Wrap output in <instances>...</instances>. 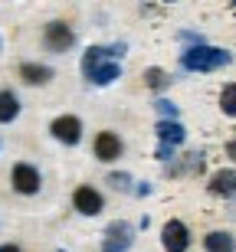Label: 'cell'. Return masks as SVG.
<instances>
[{
  "instance_id": "cell-1",
  "label": "cell",
  "mask_w": 236,
  "mask_h": 252,
  "mask_svg": "<svg viewBox=\"0 0 236 252\" xmlns=\"http://www.w3.org/2000/svg\"><path fill=\"white\" fill-rule=\"evenodd\" d=\"M82 75L92 85H112L122 75V65L108 56V46H89L82 53Z\"/></svg>"
},
{
  "instance_id": "cell-2",
  "label": "cell",
  "mask_w": 236,
  "mask_h": 252,
  "mask_svg": "<svg viewBox=\"0 0 236 252\" xmlns=\"http://www.w3.org/2000/svg\"><path fill=\"white\" fill-rule=\"evenodd\" d=\"M230 53L220 46H207V43H194L180 53V65L187 69V72H213V69H223L230 65Z\"/></svg>"
},
{
  "instance_id": "cell-3",
  "label": "cell",
  "mask_w": 236,
  "mask_h": 252,
  "mask_svg": "<svg viewBox=\"0 0 236 252\" xmlns=\"http://www.w3.org/2000/svg\"><path fill=\"white\" fill-rule=\"evenodd\" d=\"M135 246V226L125 223V220H115V223L105 226L102 233V252H128Z\"/></svg>"
},
{
  "instance_id": "cell-4",
  "label": "cell",
  "mask_w": 236,
  "mask_h": 252,
  "mask_svg": "<svg viewBox=\"0 0 236 252\" xmlns=\"http://www.w3.org/2000/svg\"><path fill=\"white\" fill-rule=\"evenodd\" d=\"M43 46H46L49 53H69V49L76 46V33H72L69 23L53 20V23H46V30H43Z\"/></svg>"
},
{
  "instance_id": "cell-5",
  "label": "cell",
  "mask_w": 236,
  "mask_h": 252,
  "mask_svg": "<svg viewBox=\"0 0 236 252\" xmlns=\"http://www.w3.org/2000/svg\"><path fill=\"white\" fill-rule=\"evenodd\" d=\"M49 134L56 141H63L66 148H76L79 141H82V122H79L76 115H59V118H53V125H49Z\"/></svg>"
},
{
  "instance_id": "cell-6",
  "label": "cell",
  "mask_w": 236,
  "mask_h": 252,
  "mask_svg": "<svg viewBox=\"0 0 236 252\" xmlns=\"http://www.w3.org/2000/svg\"><path fill=\"white\" fill-rule=\"evenodd\" d=\"M161 246L168 252H187L190 249V229L180 220H168L161 229Z\"/></svg>"
},
{
  "instance_id": "cell-7",
  "label": "cell",
  "mask_w": 236,
  "mask_h": 252,
  "mask_svg": "<svg viewBox=\"0 0 236 252\" xmlns=\"http://www.w3.org/2000/svg\"><path fill=\"white\" fill-rule=\"evenodd\" d=\"M10 184H13V190H17V193L33 196V193H39L43 177H39V170L33 167V164H17V167L10 170Z\"/></svg>"
},
{
  "instance_id": "cell-8",
  "label": "cell",
  "mask_w": 236,
  "mask_h": 252,
  "mask_svg": "<svg viewBox=\"0 0 236 252\" xmlns=\"http://www.w3.org/2000/svg\"><path fill=\"white\" fill-rule=\"evenodd\" d=\"M122 151H125V144H122V138H118L115 131H99V134H95V144H92L95 160H102V164H112V160L122 158Z\"/></svg>"
},
{
  "instance_id": "cell-9",
  "label": "cell",
  "mask_w": 236,
  "mask_h": 252,
  "mask_svg": "<svg viewBox=\"0 0 236 252\" xmlns=\"http://www.w3.org/2000/svg\"><path fill=\"white\" fill-rule=\"evenodd\" d=\"M72 206H76L82 216H99V213H102V206H105V200H102V193H99L95 187L82 184V187L72 190Z\"/></svg>"
},
{
  "instance_id": "cell-10",
  "label": "cell",
  "mask_w": 236,
  "mask_h": 252,
  "mask_svg": "<svg viewBox=\"0 0 236 252\" xmlns=\"http://www.w3.org/2000/svg\"><path fill=\"white\" fill-rule=\"evenodd\" d=\"M154 134H158L161 144H170V148H177V144L187 141V131H184V125H180L177 118H158Z\"/></svg>"
},
{
  "instance_id": "cell-11",
  "label": "cell",
  "mask_w": 236,
  "mask_h": 252,
  "mask_svg": "<svg viewBox=\"0 0 236 252\" xmlns=\"http://www.w3.org/2000/svg\"><path fill=\"white\" fill-rule=\"evenodd\" d=\"M207 190L213 196H236V170H217V174H213V177H210V184H207Z\"/></svg>"
},
{
  "instance_id": "cell-12",
  "label": "cell",
  "mask_w": 236,
  "mask_h": 252,
  "mask_svg": "<svg viewBox=\"0 0 236 252\" xmlns=\"http://www.w3.org/2000/svg\"><path fill=\"white\" fill-rule=\"evenodd\" d=\"M20 79L27 85H46L49 79H56V72L49 65H39V63H23L20 65Z\"/></svg>"
},
{
  "instance_id": "cell-13",
  "label": "cell",
  "mask_w": 236,
  "mask_h": 252,
  "mask_svg": "<svg viewBox=\"0 0 236 252\" xmlns=\"http://www.w3.org/2000/svg\"><path fill=\"white\" fill-rule=\"evenodd\" d=\"M203 170V151H190L177 164H168V174L170 177H177V174H200Z\"/></svg>"
},
{
  "instance_id": "cell-14",
  "label": "cell",
  "mask_w": 236,
  "mask_h": 252,
  "mask_svg": "<svg viewBox=\"0 0 236 252\" xmlns=\"http://www.w3.org/2000/svg\"><path fill=\"white\" fill-rule=\"evenodd\" d=\"M203 249L207 252H236V239L227 233V229H213L203 239Z\"/></svg>"
},
{
  "instance_id": "cell-15",
  "label": "cell",
  "mask_w": 236,
  "mask_h": 252,
  "mask_svg": "<svg viewBox=\"0 0 236 252\" xmlns=\"http://www.w3.org/2000/svg\"><path fill=\"white\" fill-rule=\"evenodd\" d=\"M17 115H20V98L10 89H3L0 92V125H10Z\"/></svg>"
},
{
  "instance_id": "cell-16",
  "label": "cell",
  "mask_w": 236,
  "mask_h": 252,
  "mask_svg": "<svg viewBox=\"0 0 236 252\" xmlns=\"http://www.w3.org/2000/svg\"><path fill=\"white\" fill-rule=\"evenodd\" d=\"M144 85L151 89V92H161V89H168L170 79L164 69H158V65H151V69H144Z\"/></svg>"
},
{
  "instance_id": "cell-17",
  "label": "cell",
  "mask_w": 236,
  "mask_h": 252,
  "mask_svg": "<svg viewBox=\"0 0 236 252\" xmlns=\"http://www.w3.org/2000/svg\"><path fill=\"white\" fill-rule=\"evenodd\" d=\"M220 108L227 118H236V82L223 85V92H220Z\"/></svg>"
},
{
  "instance_id": "cell-18",
  "label": "cell",
  "mask_w": 236,
  "mask_h": 252,
  "mask_svg": "<svg viewBox=\"0 0 236 252\" xmlns=\"http://www.w3.org/2000/svg\"><path fill=\"white\" fill-rule=\"evenodd\" d=\"M132 184H135V180L128 177V174H122V170L108 174V187H112V190H118V193H132V190H135Z\"/></svg>"
},
{
  "instance_id": "cell-19",
  "label": "cell",
  "mask_w": 236,
  "mask_h": 252,
  "mask_svg": "<svg viewBox=\"0 0 236 252\" xmlns=\"http://www.w3.org/2000/svg\"><path fill=\"white\" fill-rule=\"evenodd\" d=\"M154 112H158V118H177V105L168 102V98H158L154 102Z\"/></svg>"
},
{
  "instance_id": "cell-20",
  "label": "cell",
  "mask_w": 236,
  "mask_h": 252,
  "mask_svg": "<svg viewBox=\"0 0 236 252\" xmlns=\"http://www.w3.org/2000/svg\"><path fill=\"white\" fill-rule=\"evenodd\" d=\"M154 158H158L161 164H170V160H174V148H170V144H161V141H158V151H154Z\"/></svg>"
},
{
  "instance_id": "cell-21",
  "label": "cell",
  "mask_w": 236,
  "mask_h": 252,
  "mask_svg": "<svg viewBox=\"0 0 236 252\" xmlns=\"http://www.w3.org/2000/svg\"><path fill=\"white\" fill-rule=\"evenodd\" d=\"M227 158H230V160H236V138L227 144Z\"/></svg>"
},
{
  "instance_id": "cell-22",
  "label": "cell",
  "mask_w": 236,
  "mask_h": 252,
  "mask_svg": "<svg viewBox=\"0 0 236 252\" xmlns=\"http://www.w3.org/2000/svg\"><path fill=\"white\" fill-rule=\"evenodd\" d=\"M0 252H20V246H0Z\"/></svg>"
},
{
  "instance_id": "cell-23",
  "label": "cell",
  "mask_w": 236,
  "mask_h": 252,
  "mask_svg": "<svg viewBox=\"0 0 236 252\" xmlns=\"http://www.w3.org/2000/svg\"><path fill=\"white\" fill-rule=\"evenodd\" d=\"M0 53H3V39H0Z\"/></svg>"
},
{
  "instance_id": "cell-24",
  "label": "cell",
  "mask_w": 236,
  "mask_h": 252,
  "mask_svg": "<svg viewBox=\"0 0 236 252\" xmlns=\"http://www.w3.org/2000/svg\"><path fill=\"white\" fill-rule=\"evenodd\" d=\"M164 3H177V0H164Z\"/></svg>"
},
{
  "instance_id": "cell-25",
  "label": "cell",
  "mask_w": 236,
  "mask_h": 252,
  "mask_svg": "<svg viewBox=\"0 0 236 252\" xmlns=\"http://www.w3.org/2000/svg\"><path fill=\"white\" fill-rule=\"evenodd\" d=\"M230 3H233V7H236V0H230Z\"/></svg>"
},
{
  "instance_id": "cell-26",
  "label": "cell",
  "mask_w": 236,
  "mask_h": 252,
  "mask_svg": "<svg viewBox=\"0 0 236 252\" xmlns=\"http://www.w3.org/2000/svg\"><path fill=\"white\" fill-rule=\"evenodd\" d=\"M59 252H66V249H59Z\"/></svg>"
}]
</instances>
